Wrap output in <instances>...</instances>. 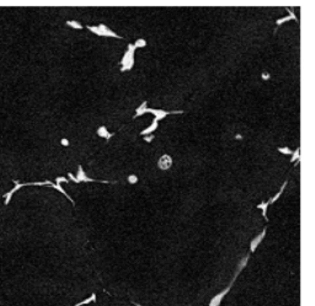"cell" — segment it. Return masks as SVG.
Returning <instances> with one entry per match:
<instances>
[{"label": "cell", "instance_id": "obj_1", "mask_svg": "<svg viewBox=\"0 0 315 306\" xmlns=\"http://www.w3.org/2000/svg\"><path fill=\"white\" fill-rule=\"evenodd\" d=\"M134 51H135L134 46L132 43H129L128 48H127V51H126V53H124V55L121 60V65H122L121 71L131 70L133 68V65H134Z\"/></svg>", "mask_w": 315, "mask_h": 306}, {"label": "cell", "instance_id": "obj_2", "mask_svg": "<svg viewBox=\"0 0 315 306\" xmlns=\"http://www.w3.org/2000/svg\"><path fill=\"white\" fill-rule=\"evenodd\" d=\"M86 28L89 31H91L93 33L100 36V37H113V38H122L119 37L118 35H116L112 30H110L106 25L104 23H100L99 26H86Z\"/></svg>", "mask_w": 315, "mask_h": 306}, {"label": "cell", "instance_id": "obj_3", "mask_svg": "<svg viewBox=\"0 0 315 306\" xmlns=\"http://www.w3.org/2000/svg\"><path fill=\"white\" fill-rule=\"evenodd\" d=\"M240 272H241L240 269H238V271H236V273H235V275H234L233 280L230 282V284H229V285H228V287H226L224 290H222L219 294H217V295H215V296H214V298L210 300V303H209V305H208V306H220V303H222V300H223V299H224V296H225V295H226V294L230 292V289H231V287H233V283H234V280L236 279V277L240 274Z\"/></svg>", "mask_w": 315, "mask_h": 306}, {"label": "cell", "instance_id": "obj_4", "mask_svg": "<svg viewBox=\"0 0 315 306\" xmlns=\"http://www.w3.org/2000/svg\"><path fill=\"white\" fill-rule=\"evenodd\" d=\"M148 113L154 114V116H155L154 119H155L156 122H159V120L164 119V118H165L166 116H169V114L182 113V111H171V112H169V111H164V109H153V108H148Z\"/></svg>", "mask_w": 315, "mask_h": 306}, {"label": "cell", "instance_id": "obj_5", "mask_svg": "<svg viewBox=\"0 0 315 306\" xmlns=\"http://www.w3.org/2000/svg\"><path fill=\"white\" fill-rule=\"evenodd\" d=\"M171 166H172V157L168 154H164L158 161V167L160 170H169Z\"/></svg>", "mask_w": 315, "mask_h": 306}, {"label": "cell", "instance_id": "obj_6", "mask_svg": "<svg viewBox=\"0 0 315 306\" xmlns=\"http://www.w3.org/2000/svg\"><path fill=\"white\" fill-rule=\"evenodd\" d=\"M75 178H77V183H80V182H97V180H94V178H90V177L86 176V173H85L81 165H79V167H78V175L75 176Z\"/></svg>", "mask_w": 315, "mask_h": 306}, {"label": "cell", "instance_id": "obj_7", "mask_svg": "<svg viewBox=\"0 0 315 306\" xmlns=\"http://www.w3.org/2000/svg\"><path fill=\"white\" fill-rule=\"evenodd\" d=\"M265 235H266V227L262 230V232L261 234H259L251 242H250V252L252 253V252H255L256 251V248H257V246L261 243V241L263 240V237H265Z\"/></svg>", "mask_w": 315, "mask_h": 306}, {"label": "cell", "instance_id": "obj_8", "mask_svg": "<svg viewBox=\"0 0 315 306\" xmlns=\"http://www.w3.org/2000/svg\"><path fill=\"white\" fill-rule=\"evenodd\" d=\"M288 10V12H289V16H286V17H282V18H278L277 21H276V23H277V26H280V25H282V23H284V22H287V21H289V20H296L297 22H298V17L296 16V14L291 10V9H287Z\"/></svg>", "mask_w": 315, "mask_h": 306}, {"label": "cell", "instance_id": "obj_9", "mask_svg": "<svg viewBox=\"0 0 315 306\" xmlns=\"http://www.w3.org/2000/svg\"><path fill=\"white\" fill-rule=\"evenodd\" d=\"M96 133H97V135L99 137H101V138H105V139H111L112 137H113V133H110L108 130H107V128H106V125H101L97 130H96Z\"/></svg>", "mask_w": 315, "mask_h": 306}, {"label": "cell", "instance_id": "obj_10", "mask_svg": "<svg viewBox=\"0 0 315 306\" xmlns=\"http://www.w3.org/2000/svg\"><path fill=\"white\" fill-rule=\"evenodd\" d=\"M147 103H148L147 101H143L140 106H138V108H137V111H135V114L133 116V118H137V117H140V116H143L144 113H148Z\"/></svg>", "mask_w": 315, "mask_h": 306}, {"label": "cell", "instance_id": "obj_11", "mask_svg": "<svg viewBox=\"0 0 315 306\" xmlns=\"http://www.w3.org/2000/svg\"><path fill=\"white\" fill-rule=\"evenodd\" d=\"M156 129H158V122L154 119V120L151 122V124H150L148 128H145L144 130L140 132V135H144V137H145L147 134H151V133H153L154 130H156Z\"/></svg>", "mask_w": 315, "mask_h": 306}, {"label": "cell", "instance_id": "obj_12", "mask_svg": "<svg viewBox=\"0 0 315 306\" xmlns=\"http://www.w3.org/2000/svg\"><path fill=\"white\" fill-rule=\"evenodd\" d=\"M51 187H53V188H54V190H57V191H59V192H60V193H62V194H64V196H65V197H67V198H68V199H69V201H70V202H72V203L74 204V201H73V199H72V198H70V197H69V194H67V192H65V191H64V188H63V187H62V186H60V185H58V183H53V182H52V183H51Z\"/></svg>", "mask_w": 315, "mask_h": 306}, {"label": "cell", "instance_id": "obj_13", "mask_svg": "<svg viewBox=\"0 0 315 306\" xmlns=\"http://www.w3.org/2000/svg\"><path fill=\"white\" fill-rule=\"evenodd\" d=\"M96 301V294H91L90 295V298H88V299H85V300H83V301H80V303H78L75 306H84V305H89V304H91V303H95Z\"/></svg>", "mask_w": 315, "mask_h": 306}, {"label": "cell", "instance_id": "obj_14", "mask_svg": "<svg viewBox=\"0 0 315 306\" xmlns=\"http://www.w3.org/2000/svg\"><path fill=\"white\" fill-rule=\"evenodd\" d=\"M286 186H287V181H286V182H284V183H283V185H282V187H281V188H280V191H278V193H277V194H276V196H275V197H272V198H271V199H270V201H268V204H272V203H275V202H276V201H277V199H278V198H280V197H281V194H282V193H283V190H284V188H286Z\"/></svg>", "mask_w": 315, "mask_h": 306}, {"label": "cell", "instance_id": "obj_15", "mask_svg": "<svg viewBox=\"0 0 315 306\" xmlns=\"http://www.w3.org/2000/svg\"><path fill=\"white\" fill-rule=\"evenodd\" d=\"M268 202H262L261 204H257V208L259 209H262V215H263V218L266 219V221L268 220L267 219V208H268Z\"/></svg>", "mask_w": 315, "mask_h": 306}, {"label": "cell", "instance_id": "obj_16", "mask_svg": "<svg viewBox=\"0 0 315 306\" xmlns=\"http://www.w3.org/2000/svg\"><path fill=\"white\" fill-rule=\"evenodd\" d=\"M134 48L137 49V48H143V47H145L147 46V41L144 39V38H138L135 42H134Z\"/></svg>", "mask_w": 315, "mask_h": 306}, {"label": "cell", "instance_id": "obj_17", "mask_svg": "<svg viewBox=\"0 0 315 306\" xmlns=\"http://www.w3.org/2000/svg\"><path fill=\"white\" fill-rule=\"evenodd\" d=\"M67 25L69 27H72V28H75V30H81L83 28L81 23L78 22V21H67Z\"/></svg>", "mask_w": 315, "mask_h": 306}, {"label": "cell", "instance_id": "obj_18", "mask_svg": "<svg viewBox=\"0 0 315 306\" xmlns=\"http://www.w3.org/2000/svg\"><path fill=\"white\" fill-rule=\"evenodd\" d=\"M278 151L283 155H292V150L287 146H283V148H278Z\"/></svg>", "mask_w": 315, "mask_h": 306}, {"label": "cell", "instance_id": "obj_19", "mask_svg": "<svg viewBox=\"0 0 315 306\" xmlns=\"http://www.w3.org/2000/svg\"><path fill=\"white\" fill-rule=\"evenodd\" d=\"M299 154H300V149L299 148H297V150H296V153H293V155H292V159H291V162H294L296 160H298L299 159Z\"/></svg>", "mask_w": 315, "mask_h": 306}, {"label": "cell", "instance_id": "obj_20", "mask_svg": "<svg viewBox=\"0 0 315 306\" xmlns=\"http://www.w3.org/2000/svg\"><path fill=\"white\" fill-rule=\"evenodd\" d=\"M127 180H128V182H129L131 185H134V183L138 182V177H137L135 175H129V176L127 177Z\"/></svg>", "mask_w": 315, "mask_h": 306}, {"label": "cell", "instance_id": "obj_21", "mask_svg": "<svg viewBox=\"0 0 315 306\" xmlns=\"http://www.w3.org/2000/svg\"><path fill=\"white\" fill-rule=\"evenodd\" d=\"M14 183H15V187H14V191H15V192L19 191L21 187H23V183H20L19 181H14Z\"/></svg>", "mask_w": 315, "mask_h": 306}, {"label": "cell", "instance_id": "obj_22", "mask_svg": "<svg viewBox=\"0 0 315 306\" xmlns=\"http://www.w3.org/2000/svg\"><path fill=\"white\" fill-rule=\"evenodd\" d=\"M60 182H68V180H67L65 177H62V176H60V177H57V178H56V183L59 185Z\"/></svg>", "mask_w": 315, "mask_h": 306}, {"label": "cell", "instance_id": "obj_23", "mask_svg": "<svg viewBox=\"0 0 315 306\" xmlns=\"http://www.w3.org/2000/svg\"><path fill=\"white\" fill-rule=\"evenodd\" d=\"M154 138H155L154 135H148V137H144V140H145L147 143H150V141H151Z\"/></svg>", "mask_w": 315, "mask_h": 306}, {"label": "cell", "instance_id": "obj_24", "mask_svg": "<svg viewBox=\"0 0 315 306\" xmlns=\"http://www.w3.org/2000/svg\"><path fill=\"white\" fill-rule=\"evenodd\" d=\"M60 143H62V145H64V146H68V145H69V140H68V139H62Z\"/></svg>", "mask_w": 315, "mask_h": 306}, {"label": "cell", "instance_id": "obj_25", "mask_svg": "<svg viewBox=\"0 0 315 306\" xmlns=\"http://www.w3.org/2000/svg\"><path fill=\"white\" fill-rule=\"evenodd\" d=\"M68 176H69V178H70L73 182H75V183H77V178H75V176H74L72 172H69V173H68Z\"/></svg>", "mask_w": 315, "mask_h": 306}, {"label": "cell", "instance_id": "obj_26", "mask_svg": "<svg viewBox=\"0 0 315 306\" xmlns=\"http://www.w3.org/2000/svg\"><path fill=\"white\" fill-rule=\"evenodd\" d=\"M268 78H270V75H268L267 73H263V74H262V79H265V80H266V79H268Z\"/></svg>", "mask_w": 315, "mask_h": 306}, {"label": "cell", "instance_id": "obj_27", "mask_svg": "<svg viewBox=\"0 0 315 306\" xmlns=\"http://www.w3.org/2000/svg\"><path fill=\"white\" fill-rule=\"evenodd\" d=\"M135 306H143V305H139V304H134Z\"/></svg>", "mask_w": 315, "mask_h": 306}]
</instances>
